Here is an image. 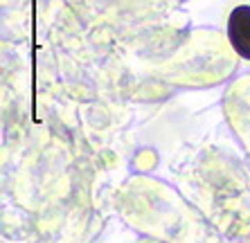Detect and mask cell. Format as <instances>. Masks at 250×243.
<instances>
[{"mask_svg":"<svg viewBox=\"0 0 250 243\" xmlns=\"http://www.w3.org/2000/svg\"><path fill=\"white\" fill-rule=\"evenodd\" d=\"M228 39L232 43L234 52L241 59L250 61V7L239 5L228 18Z\"/></svg>","mask_w":250,"mask_h":243,"instance_id":"1","label":"cell"}]
</instances>
